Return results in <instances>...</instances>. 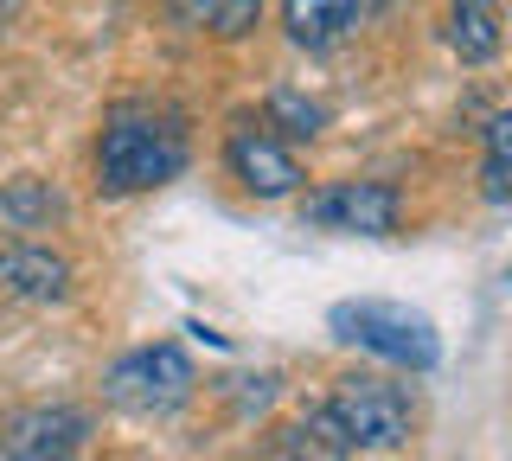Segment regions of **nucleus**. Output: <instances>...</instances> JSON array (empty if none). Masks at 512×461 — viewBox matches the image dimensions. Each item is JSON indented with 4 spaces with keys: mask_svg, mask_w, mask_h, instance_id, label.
Masks as SVG:
<instances>
[{
    "mask_svg": "<svg viewBox=\"0 0 512 461\" xmlns=\"http://www.w3.org/2000/svg\"><path fill=\"white\" fill-rule=\"evenodd\" d=\"M186 161H192V135H186L180 109L128 97L96 129L90 173H96V193L103 199H135V193H154V186L180 180Z\"/></svg>",
    "mask_w": 512,
    "mask_h": 461,
    "instance_id": "f257e3e1",
    "label": "nucleus"
},
{
    "mask_svg": "<svg viewBox=\"0 0 512 461\" xmlns=\"http://www.w3.org/2000/svg\"><path fill=\"white\" fill-rule=\"evenodd\" d=\"M327 417L340 423V436H346L352 455H391V449H404L410 429H416V397H410L404 378L352 365V372L333 378Z\"/></svg>",
    "mask_w": 512,
    "mask_h": 461,
    "instance_id": "f03ea898",
    "label": "nucleus"
},
{
    "mask_svg": "<svg viewBox=\"0 0 512 461\" xmlns=\"http://www.w3.org/2000/svg\"><path fill=\"white\" fill-rule=\"evenodd\" d=\"M327 333L340 346H359L397 372H436L442 365V333L429 314L404 308V301H378V295H359V301H340L327 314Z\"/></svg>",
    "mask_w": 512,
    "mask_h": 461,
    "instance_id": "7ed1b4c3",
    "label": "nucleus"
},
{
    "mask_svg": "<svg viewBox=\"0 0 512 461\" xmlns=\"http://www.w3.org/2000/svg\"><path fill=\"white\" fill-rule=\"evenodd\" d=\"M192 385H199V372H192L186 346H173V340H154V346L122 353L116 365H109V378H103L109 404L135 410V417H173V410L192 397Z\"/></svg>",
    "mask_w": 512,
    "mask_h": 461,
    "instance_id": "20e7f679",
    "label": "nucleus"
},
{
    "mask_svg": "<svg viewBox=\"0 0 512 461\" xmlns=\"http://www.w3.org/2000/svg\"><path fill=\"white\" fill-rule=\"evenodd\" d=\"M308 231H340V237H391L404 218V193L391 180H327L295 205Z\"/></svg>",
    "mask_w": 512,
    "mask_h": 461,
    "instance_id": "39448f33",
    "label": "nucleus"
},
{
    "mask_svg": "<svg viewBox=\"0 0 512 461\" xmlns=\"http://www.w3.org/2000/svg\"><path fill=\"white\" fill-rule=\"evenodd\" d=\"M224 173H231L250 199H263V205L269 199H295L301 180H308L301 161H295V148L276 141L256 116H237L231 129H224Z\"/></svg>",
    "mask_w": 512,
    "mask_h": 461,
    "instance_id": "423d86ee",
    "label": "nucleus"
},
{
    "mask_svg": "<svg viewBox=\"0 0 512 461\" xmlns=\"http://www.w3.org/2000/svg\"><path fill=\"white\" fill-rule=\"evenodd\" d=\"M84 442H90V410L32 404L0 429V461H71Z\"/></svg>",
    "mask_w": 512,
    "mask_h": 461,
    "instance_id": "0eeeda50",
    "label": "nucleus"
},
{
    "mask_svg": "<svg viewBox=\"0 0 512 461\" xmlns=\"http://www.w3.org/2000/svg\"><path fill=\"white\" fill-rule=\"evenodd\" d=\"M384 0H282V33L295 52H333L359 26H372Z\"/></svg>",
    "mask_w": 512,
    "mask_h": 461,
    "instance_id": "6e6552de",
    "label": "nucleus"
},
{
    "mask_svg": "<svg viewBox=\"0 0 512 461\" xmlns=\"http://www.w3.org/2000/svg\"><path fill=\"white\" fill-rule=\"evenodd\" d=\"M0 289L13 301H64L71 295V263L45 244H7L0 250Z\"/></svg>",
    "mask_w": 512,
    "mask_h": 461,
    "instance_id": "1a4fd4ad",
    "label": "nucleus"
},
{
    "mask_svg": "<svg viewBox=\"0 0 512 461\" xmlns=\"http://www.w3.org/2000/svg\"><path fill=\"white\" fill-rule=\"evenodd\" d=\"M448 52L461 58V65H493L506 45V7L500 0H448V26H442Z\"/></svg>",
    "mask_w": 512,
    "mask_h": 461,
    "instance_id": "9d476101",
    "label": "nucleus"
},
{
    "mask_svg": "<svg viewBox=\"0 0 512 461\" xmlns=\"http://www.w3.org/2000/svg\"><path fill=\"white\" fill-rule=\"evenodd\" d=\"M263 7L269 0H173V20L199 39H218V45H237L263 26Z\"/></svg>",
    "mask_w": 512,
    "mask_h": 461,
    "instance_id": "9b49d317",
    "label": "nucleus"
},
{
    "mask_svg": "<svg viewBox=\"0 0 512 461\" xmlns=\"http://www.w3.org/2000/svg\"><path fill=\"white\" fill-rule=\"evenodd\" d=\"M276 455H282V461H352L340 423L327 417V404H314V410H301V417H288L282 436H276Z\"/></svg>",
    "mask_w": 512,
    "mask_h": 461,
    "instance_id": "f8f14e48",
    "label": "nucleus"
},
{
    "mask_svg": "<svg viewBox=\"0 0 512 461\" xmlns=\"http://www.w3.org/2000/svg\"><path fill=\"white\" fill-rule=\"evenodd\" d=\"M256 122H263L276 141H314L320 129H327V109L282 84V90H269V103H263V116H256Z\"/></svg>",
    "mask_w": 512,
    "mask_h": 461,
    "instance_id": "ddd939ff",
    "label": "nucleus"
},
{
    "mask_svg": "<svg viewBox=\"0 0 512 461\" xmlns=\"http://www.w3.org/2000/svg\"><path fill=\"white\" fill-rule=\"evenodd\" d=\"M506 148H512V116L500 109V116H487V167H480V193H487V205H506Z\"/></svg>",
    "mask_w": 512,
    "mask_h": 461,
    "instance_id": "4468645a",
    "label": "nucleus"
},
{
    "mask_svg": "<svg viewBox=\"0 0 512 461\" xmlns=\"http://www.w3.org/2000/svg\"><path fill=\"white\" fill-rule=\"evenodd\" d=\"M0 7H13V0H0Z\"/></svg>",
    "mask_w": 512,
    "mask_h": 461,
    "instance_id": "2eb2a0df",
    "label": "nucleus"
}]
</instances>
